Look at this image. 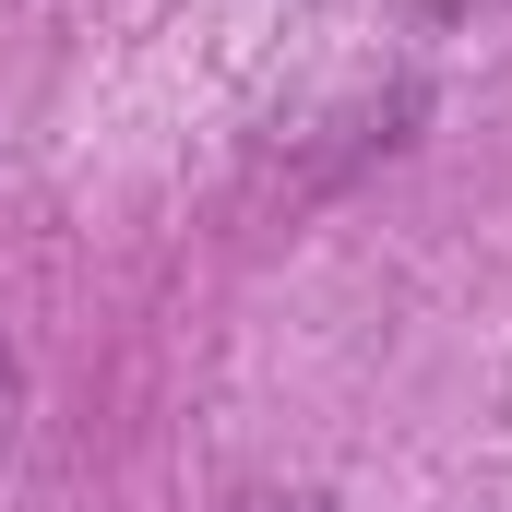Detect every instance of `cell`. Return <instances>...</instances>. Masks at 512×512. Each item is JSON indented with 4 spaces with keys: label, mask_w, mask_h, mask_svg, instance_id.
<instances>
[{
    "label": "cell",
    "mask_w": 512,
    "mask_h": 512,
    "mask_svg": "<svg viewBox=\"0 0 512 512\" xmlns=\"http://www.w3.org/2000/svg\"><path fill=\"white\" fill-rule=\"evenodd\" d=\"M251 512H334V501H322V489H298V501H251Z\"/></svg>",
    "instance_id": "6da1fadb"
},
{
    "label": "cell",
    "mask_w": 512,
    "mask_h": 512,
    "mask_svg": "<svg viewBox=\"0 0 512 512\" xmlns=\"http://www.w3.org/2000/svg\"><path fill=\"white\" fill-rule=\"evenodd\" d=\"M0 417H12V370H0Z\"/></svg>",
    "instance_id": "7a4b0ae2"
}]
</instances>
